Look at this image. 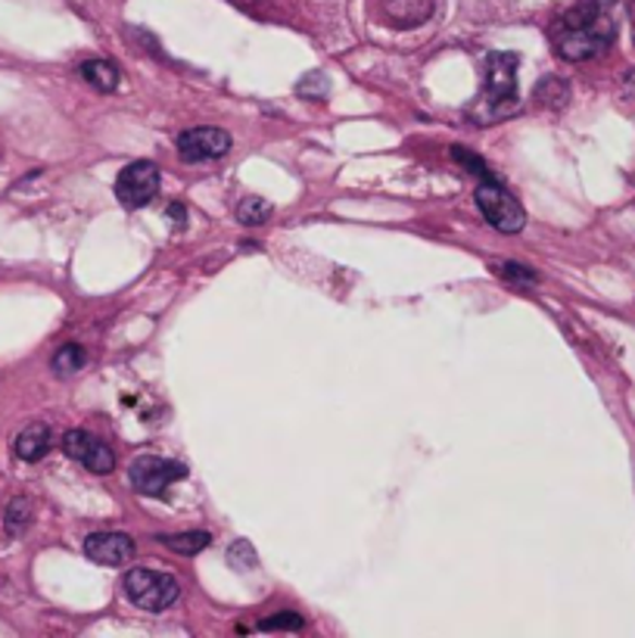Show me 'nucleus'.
<instances>
[{
    "label": "nucleus",
    "mask_w": 635,
    "mask_h": 638,
    "mask_svg": "<svg viewBox=\"0 0 635 638\" xmlns=\"http://www.w3.org/2000/svg\"><path fill=\"white\" fill-rule=\"evenodd\" d=\"M483 107L489 118H508L518 110V53H508V50L489 53Z\"/></svg>",
    "instance_id": "f03ea898"
},
{
    "label": "nucleus",
    "mask_w": 635,
    "mask_h": 638,
    "mask_svg": "<svg viewBox=\"0 0 635 638\" xmlns=\"http://www.w3.org/2000/svg\"><path fill=\"white\" fill-rule=\"evenodd\" d=\"M613 38V20L608 16V7L583 0L573 10H568L561 20L551 25V45L561 60L570 63H586L592 57L605 53Z\"/></svg>",
    "instance_id": "f257e3e1"
},
{
    "label": "nucleus",
    "mask_w": 635,
    "mask_h": 638,
    "mask_svg": "<svg viewBox=\"0 0 635 638\" xmlns=\"http://www.w3.org/2000/svg\"><path fill=\"white\" fill-rule=\"evenodd\" d=\"M13 449H16V455L23 458V461L45 458L47 449H50V427L47 424H28L23 434L16 436Z\"/></svg>",
    "instance_id": "9b49d317"
},
{
    "label": "nucleus",
    "mask_w": 635,
    "mask_h": 638,
    "mask_svg": "<svg viewBox=\"0 0 635 638\" xmlns=\"http://www.w3.org/2000/svg\"><path fill=\"white\" fill-rule=\"evenodd\" d=\"M381 13L396 28H414L433 16V0H381Z\"/></svg>",
    "instance_id": "9d476101"
},
{
    "label": "nucleus",
    "mask_w": 635,
    "mask_h": 638,
    "mask_svg": "<svg viewBox=\"0 0 635 638\" xmlns=\"http://www.w3.org/2000/svg\"><path fill=\"white\" fill-rule=\"evenodd\" d=\"M159 539H162V546L178 551V554H197V551H203V548L212 542V536H209L206 529L182 533V536H159Z\"/></svg>",
    "instance_id": "dca6fc26"
},
{
    "label": "nucleus",
    "mask_w": 635,
    "mask_h": 638,
    "mask_svg": "<svg viewBox=\"0 0 635 638\" xmlns=\"http://www.w3.org/2000/svg\"><path fill=\"white\" fill-rule=\"evenodd\" d=\"M82 75H85V82H91L94 88L103 93H113L119 88V82H122L119 68L110 60H88V63H82Z\"/></svg>",
    "instance_id": "f8f14e48"
},
{
    "label": "nucleus",
    "mask_w": 635,
    "mask_h": 638,
    "mask_svg": "<svg viewBox=\"0 0 635 638\" xmlns=\"http://www.w3.org/2000/svg\"><path fill=\"white\" fill-rule=\"evenodd\" d=\"M499 272L505 274V277H511V280H518V284H536V280H539L536 272L523 268V265H518V262H501Z\"/></svg>",
    "instance_id": "412c9836"
},
{
    "label": "nucleus",
    "mask_w": 635,
    "mask_h": 638,
    "mask_svg": "<svg viewBox=\"0 0 635 638\" xmlns=\"http://www.w3.org/2000/svg\"><path fill=\"white\" fill-rule=\"evenodd\" d=\"M85 554L103 567H119L135 558V542L125 533H91L85 539Z\"/></svg>",
    "instance_id": "1a4fd4ad"
},
{
    "label": "nucleus",
    "mask_w": 635,
    "mask_h": 638,
    "mask_svg": "<svg viewBox=\"0 0 635 638\" xmlns=\"http://www.w3.org/2000/svg\"><path fill=\"white\" fill-rule=\"evenodd\" d=\"M63 449H66V455L72 461H78V464H85L91 474H113L115 467V455L113 449L103 442V439H97L88 430H69L63 436Z\"/></svg>",
    "instance_id": "0eeeda50"
},
{
    "label": "nucleus",
    "mask_w": 635,
    "mask_h": 638,
    "mask_svg": "<svg viewBox=\"0 0 635 638\" xmlns=\"http://www.w3.org/2000/svg\"><path fill=\"white\" fill-rule=\"evenodd\" d=\"M159 193V168L150 160L125 165L115 178V197L125 209H140Z\"/></svg>",
    "instance_id": "423d86ee"
},
{
    "label": "nucleus",
    "mask_w": 635,
    "mask_h": 638,
    "mask_svg": "<svg viewBox=\"0 0 635 638\" xmlns=\"http://www.w3.org/2000/svg\"><path fill=\"white\" fill-rule=\"evenodd\" d=\"M299 626H302V616L294 614V611H281L272 620L259 623V629H265V633H274V629H299Z\"/></svg>",
    "instance_id": "6ab92c4d"
},
{
    "label": "nucleus",
    "mask_w": 635,
    "mask_h": 638,
    "mask_svg": "<svg viewBox=\"0 0 635 638\" xmlns=\"http://www.w3.org/2000/svg\"><path fill=\"white\" fill-rule=\"evenodd\" d=\"M231 135L222 132V128H190L178 135V153H182L184 162H209V160H222L231 153Z\"/></svg>",
    "instance_id": "6e6552de"
},
{
    "label": "nucleus",
    "mask_w": 635,
    "mask_h": 638,
    "mask_svg": "<svg viewBox=\"0 0 635 638\" xmlns=\"http://www.w3.org/2000/svg\"><path fill=\"white\" fill-rule=\"evenodd\" d=\"M50 365H53V374L69 377V374H75V371H82V367L88 365V352L78 342H66L63 349H57V355H53Z\"/></svg>",
    "instance_id": "ddd939ff"
},
{
    "label": "nucleus",
    "mask_w": 635,
    "mask_h": 638,
    "mask_svg": "<svg viewBox=\"0 0 635 638\" xmlns=\"http://www.w3.org/2000/svg\"><path fill=\"white\" fill-rule=\"evenodd\" d=\"M296 93L306 97V100H327L331 93V78L324 72H309L299 85H296Z\"/></svg>",
    "instance_id": "f3484780"
},
{
    "label": "nucleus",
    "mask_w": 635,
    "mask_h": 638,
    "mask_svg": "<svg viewBox=\"0 0 635 638\" xmlns=\"http://www.w3.org/2000/svg\"><path fill=\"white\" fill-rule=\"evenodd\" d=\"M28 517H32V504L25 502V499H13V502L7 504V529L10 533H20L28 524Z\"/></svg>",
    "instance_id": "a211bd4d"
},
{
    "label": "nucleus",
    "mask_w": 635,
    "mask_h": 638,
    "mask_svg": "<svg viewBox=\"0 0 635 638\" xmlns=\"http://www.w3.org/2000/svg\"><path fill=\"white\" fill-rule=\"evenodd\" d=\"M274 205L269 200H262V197H247L244 203L237 205V218H240V225H247V228H259V225H265L269 218H272Z\"/></svg>",
    "instance_id": "4468645a"
},
{
    "label": "nucleus",
    "mask_w": 635,
    "mask_h": 638,
    "mask_svg": "<svg viewBox=\"0 0 635 638\" xmlns=\"http://www.w3.org/2000/svg\"><path fill=\"white\" fill-rule=\"evenodd\" d=\"M184 477H187V467H184V464H178V461H165V458L157 455L135 458L132 467H128L132 486H135L140 496H153V499H162L165 489Z\"/></svg>",
    "instance_id": "39448f33"
},
{
    "label": "nucleus",
    "mask_w": 635,
    "mask_h": 638,
    "mask_svg": "<svg viewBox=\"0 0 635 638\" xmlns=\"http://www.w3.org/2000/svg\"><path fill=\"white\" fill-rule=\"evenodd\" d=\"M595 3H601V7H611L613 0H595Z\"/></svg>",
    "instance_id": "4be33fe9"
},
{
    "label": "nucleus",
    "mask_w": 635,
    "mask_h": 638,
    "mask_svg": "<svg viewBox=\"0 0 635 638\" xmlns=\"http://www.w3.org/2000/svg\"><path fill=\"white\" fill-rule=\"evenodd\" d=\"M536 100L545 103L548 110H561L564 103L570 100V85L568 82H561V78H543L539 85H536Z\"/></svg>",
    "instance_id": "2eb2a0df"
},
{
    "label": "nucleus",
    "mask_w": 635,
    "mask_h": 638,
    "mask_svg": "<svg viewBox=\"0 0 635 638\" xmlns=\"http://www.w3.org/2000/svg\"><path fill=\"white\" fill-rule=\"evenodd\" d=\"M125 595L140 611H165L178 601V579L169 573L132 571L125 576Z\"/></svg>",
    "instance_id": "20e7f679"
},
{
    "label": "nucleus",
    "mask_w": 635,
    "mask_h": 638,
    "mask_svg": "<svg viewBox=\"0 0 635 638\" xmlns=\"http://www.w3.org/2000/svg\"><path fill=\"white\" fill-rule=\"evenodd\" d=\"M476 205H480V212L486 215V222L493 225L501 234H518L526 225V212H523V205L501 187L496 178H486V182L476 187L474 193Z\"/></svg>",
    "instance_id": "7ed1b4c3"
},
{
    "label": "nucleus",
    "mask_w": 635,
    "mask_h": 638,
    "mask_svg": "<svg viewBox=\"0 0 635 638\" xmlns=\"http://www.w3.org/2000/svg\"><path fill=\"white\" fill-rule=\"evenodd\" d=\"M227 558H231L234 567H256V551H252L250 542H234Z\"/></svg>",
    "instance_id": "aec40b11"
}]
</instances>
